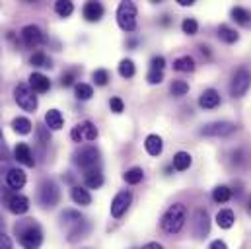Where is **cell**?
Wrapping results in <instances>:
<instances>
[{"label": "cell", "mask_w": 251, "mask_h": 249, "mask_svg": "<svg viewBox=\"0 0 251 249\" xmlns=\"http://www.w3.org/2000/svg\"><path fill=\"white\" fill-rule=\"evenodd\" d=\"M185 220H187V208H185V204L176 202L162 216V230L166 234H170V236H176V234H179L183 230Z\"/></svg>", "instance_id": "6da1fadb"}, {"label": "cell", "mask_w": 251, "mask_h": 249, "mask_svg": "<svg viewBox=\"0 0 251 249\" xmlns=\"http://www.w3.org/2000/svg\"><path fill=\"white\" fill-rule=\"evenodd\" d=\"M14 100L16 103L24 109V111H29L33 113L37 109V96H33V90L29 88V84H18L14 88Z\"/></svg>", "instance_id": "7a4b0ae2"}, {"label": "cell", "mask_w": 251, "mask_h": 249, "mask_svg": "<svg viewBox=\"0 0 251 249\" xmlns=\"http://www.w3.org/2000/svg\"><path fill=\"white\" fill-rule=\"evenodd\" d=\"M117 24L123 31H134L136 29V6L134 2H121L117 8Z\"/></svg>", "instance_id": "3957f363"}, {"label": "cell", "mask_w": 251, "mask_h": 249, "mask_svg": "<svg viewBox=\"0 0 251 249\" xmlns=\"http://www.w3.org/2000/svg\"><path fill=\"white\" fill-rule=\"evenodd\" d=\"M251 88V72L248 68H240L230 82V94L232 98H244Z\"/></svg>", "instance_id": "277c9868"}, {"label": "cell", "mask_w": 251, "mask_h": 249, "mask_svg": "<svg viewBox=\"0 0 251 249\" xmlns=\"http://www.w3.org/2000/svg\"><path fill=\"white\" fill-rule=\"evenodd\" d=\"M74 162H76L86 174H88V172H94V170H98V164H100V150L94 148V146H86V148H82V150L76 154Z\"/></svg>", "instance_id": "5b68a950"}, {"label": "cell", "mask_w": 251, "mask_h": 249, "mask_svg": "<svg viewBox=\"0 0 251 249\" xmlns=\"http://www.w3.org/2000/svg\"><path fill=\"white\" fill-rule=\"evenodd\" d=\"M20 244L25 249H37L43 244V232L37 224H27L24 230H20Z\"/></svg>", "instance_id": "8992f818"}, {"label": "cell", "mask_w": 251, "mask_h": 249, "mask_svg": "<svg viewBox=\"0 0 251 249\" xmlns=\"http://www.w3.org/2000/svg\"><path fill=\"white\" fill-rule=\"evenodd\" d=\"M238 130V124L230 123V121H214V123L204 124L201 128V134L202 136H216V138H224V136H230L232 132Z\"/></svg>", "instance_id": "52a82bcc"}, {"label": "cell", "mask_w": 251, "mask_h": 249, "mask_svg": "<svg viewBox=\"0 0 251 249\" xmlns=\"http://www.w3.org/2000/svg\"><path fill=\"white\" fill-rule=\"evenodd\" d=\"M39 200L45 208H53L59 202V187L55 185V181H43L39 189Z\"/></svg>", "instance_id": "ba28073f"}, {"label": "cell", "mask_w": 251, "mask_h": 249, "mask_svg": "<svg viewBox=\"0 0 251 249\" xmlns=\"http://www.w3.org/2000/svg\"><path fill=\"white\" fill-rule=\"evenodd\" d=\"M130 202H132V193L130 191H119L111 200V216L113 218H121L128 210Z\"/></svg>", "instance_id": "9c48e42d"}, {"label": "cell", "mask_w": 251, "mask_h": 249, "mask_svg": "<svg viewBox=\"0 0 251 249\" xmlns=\"http://www.w3.org/2000/svg\"><path fill=\"white\" fill-rule=\"evenodd\" d=\"M22 39H24V43L27 45V47H39L41 43H43V31L37 27V25H25L24 29H22Z\"/></svg>", "instance_id": "30bf717a"}, {"label": "cell", "mask_w": 251, "mask_h": 249, "mask_svg": "<svg viewBox=\"0 0 251 249\" xmlns=\"http://www.w3.org/2000/svg\"><path fill=\"white\" fill-rule=\"evenodd\" d=\"M6 204H8L10 212H14V214H25L29 210V199L20 195V193L8 195L6 197Z\"/></svg>", "instance_id": "8fae6325"}, {"label": "cell", "mask_w": 251, "mask_h": 249, "mask_svg": "<svg viewBox=\"0 0 251 249\" xmlns=\"http://www.w3.org/2000/svg\"><path fill=\"white\" fill-rule=\"evenodd\" d=\"M210 230V220H208V214L206 210H197L195 212V220H193V232L197 238H206Z\"/></svg>", "instance_id": "7c38bea8"}, {"label": "cell", "mask_w": 251, "mask_h": 249, "mask_svg": "<svg viewBox=\"0 0 251 249\" xmlns=\"http://www.w3.org/2000/svg\"><path fill=\"white\" fill-rule=\"evenodd\" d=\"M14 158H16L22 166H25V168H33V166H35V158H33V154H31V148H29L25 142H20V144L14 148Z\"/></svg>", "instance_id": "4fadbf2b"}, {"label": "cell", "mask_w": 251, "mask_h": 249, "mask_svg": "<svg viewBox=\"0 0 251 249\" xmlns=\"http://www.w3.org/2000/svg\"><path fill=\"white\" fill-rule=\"evenodd\" d=\"M199 105H201L202 109H216V107L220 105V94H218L214 88L204 90V92L201 94V98H199Z\"/></svg>", "instance_id": "5bb4252c"}, {"label": "cell", "mask_w": 251, "mask_h": 249, "mask_svg": "<svg viewBox=\"0 0 251 249\" xmlns=\"http://www.w3.org/2000/svg\"><path fill=\"white\" fill-rule=\"evenodd\" d=\"M29 88L33 92H37V94H45V92L51 90V80L41 72H33L29 76Z\"/></svg>", "instance_id": "9a60e30c"}, {"label": "cell", "mask_w": 251, "mask_h": 249, "mask_svg": "<svg viewBox=\"0 0 251 249\" xmlns=\"http://www.w3.org/2000/svg\"><path fill=\"white\" fill-rule=\"evenodd\" d=\"M25 181H27V177H25V172L24 170H18V168L8 170V174H6V185L10 187V189H22V187L25 185Z\"/></svg>", "instance_id": "2e32d148"}, {"label": "cell", "mask_w": 251, "mask_h": 249, "mask_svg": "<svg viewBox=\"0 0 251 249\" xmlns=\"http://www.w3.org/2000/svg\"><path fill=\"white\" fill-rule=\"evenodd\" d=\"M84 18L88 22H100L103 18V6L100 2H86V6H84Z\"/></svg>", "instance_id": "e0dca14e"}, {"label": "cell", "mask_w": 251, "mask_h": 249, "mask_svg": "<svg viewBox=\"0 0 251 249\" xmlns=\"http://www.w3.org/2000/svg\"><path fill=\"white\" fill-rule=\"evenodd\" d=\"M230 16L236 24L244 25V27H251V12L248 8H242V6H234L230 10Z\"/></svg>", "instance_id": "ac0fdd59"}, {"label": "cell", "mask_w": 251, "mask_h": 249, "mask_svg": "<svg viewBox=\"0 0 251 249\" xmlns=\"http://www.w3.org/2000/svg\"><path fill=\"white\" fill-rule=\"evenodd\" d=\"M216 224H218L222 230H230V228L236 224V214H234V210H230V208L218 210V214H216Z\"/></svg>", "instance_id": "d6986e66"}, {"label": "cell", "mask_w": 251, "mask_h": 249, "mask_svg": "<svg viewBox=\"0 0 251 249\" xmlns=\"http://www.w3.org/2000/svg\"><path fill=\"white\" fill-rule=\"evenodd\" d=\"M144 148L150 156H160L162 150H164V142L158 134H148L146 136V142H144Z\"/></svg>", "instance_id": "ffe728a7"}, {"label": "cell", "mask_w": 251, "mask_h": 249, "mask_svg": "<svg viewBox=\"0 0 251 249\" xmlns=\"http://www.w3.org/2000/svg\"><path fill=\"white\" fill-rule=\"evenodd\" d=\"M70 197H72V200H74L76 204H82V206H88V204L92 202V195L88 193V189H84V187H80V185L72 187Z\"/></svg>", "instance_id": "44dd1931"}, {"label": "cell", "mask_w": 251, "mask_h": 249, "mask_svg": "<svg viewBox=\"0 0 251 249\" xmlns=\"http://www.w3.org/2000/svg\"><path fill=\"white\" fill-rule=\"evenodd\" d=\"M45 124H47L49 128H53V130H61L64 124V119H63V115H61V111H59V109H49V111L45 113Z\"/></svg>", "instance_id": "7402d4cb"}, {"label": "cell", "mask_w": 251, "mask_h": 249, "mask_svg": "<svg viewBox=\"0 0 251 249\" xmlns=\"http://www.w3.org/2000/svg\"><path fill=\"white\" fill-rule=\"evenodd\" d=\"M191 164H193V158H191L189 152H177V154L174 156V162H172L174 170H177V172H185V170H189Z\"/></svg>", "instance_id": "603a6c76"}, {"label": "cell", "mask_w": 251, "mask_h": 249, "mask_svg": "<svg viewBox=\"0 0 251 249\" xmlns=\"http://www.w3.org/2000/svg\"><path fill=\"white\" fill-rule=\"evenodd\" d=\"M218 37H220V41L232 45V43H236L240 39V33L234 27H230V25H220L218 27Z\"/></svg>", "instance_id": "cb8c5ba5"}, {"label": "cell", "mask_w": 251, "mask_h": 249, "mask_svg": "<svg viewBox=\"0 0 251 249\" xmlns=\"http://www.w3.org/2000/svg\"><path fill=\"white\" fill-rule=\"evenodd\" d=\"M84 183H86L88 189H100V187L103 185V175H101V172H100V170H94V172L84 174Z\"/></svg>", "instance_id": "d4e9b609"}, {"label": "cell", "mask_w": 251, "mask_h": 249, "mask_svg": "<svg viewBox=\"0 0 251 249\" xmlns=\"http://www.w3.org/2000/svg\"><path fill=\"white\" fill-rule=\"evenodd\" d=\"M232 199V189L228 185H218L214 187V191H212V200L214 202H228Z\"/></svg>", "instance_id": "484cf974"}, {"label": "cell", "mask_w": 251, "mask_h": 249, "mask_svg": "<svg viewBox=\"0 0 251 249\" xmlns=\"http://www.w3.org/2000/svg\"><path fill=\"white\" fill-rule=\"evenodd\" d=\"M174 70H177V72H193L195 70V61H193V57H179V59H176L174 61Z\"/></svg>", "instance_id": "4316f807"}, {"label": "cell", "mask_w": 251, "mask_h": 249, "mask_svg": "<svg viewBox=\"0 0 251 249\" xmlns=\"http://www.w3.org/2000/svg\"><path fill=\"white\" fill-rule=\"evenodd\" d=\"M78 126H80V130H82V138H84V140L92 142V140L98 138V128H96V124L92 123V121H84V123H80Z\"/></svg>", "instance_id": "83f0119b"}, {"label": "cell", "mask_w": 251, "mask_h": 249, "mask_svg": "<svg viewBox=\"0 0 251 249\" xmlns=\"http://www.w3.org/2000/svg\"><path fill=\"white\" fill-rule=\"evenodd\" d=\"M123 179L128 185H136V183H140L144 179V172H142V168H130L128 172H125Z\"/></svg>", "instance_id": "f1b7e54d"}, {"label": "cell", "mask_w": 251, "mask_h": 249, "mask_svg": "<svg viewBox=\"0 0 251 249\" xmlns=\"http://www.w3.org/2000/svg\"><path fill=\"white\" fill-rule=\"evenodd\" d=\"M12 126H14V130L18 134H29L31 132V121L25 119V117H16L12 121Z\"/></svg>", "instance_id": "f546056e"}, {"label": "cell", "mask_w": 251, "mask_h": 249, "mask_svg": "<svg viewBox=\"0 0 251 249\" xmlns=\"http://www.w3.org/2000/svg\"><path fill=\"white\" fill-rule=\"evenodd\" d=\"M74 94H76V98L78 100H82V101H86V100H90L92 96H94V88L90 86V84H76L74 86Z\"/></svg>", "instance_id": "4dcf8cb0"}, {"label": "cell", "mask_w": 251, "mask_h": 249, "mask_svg": "<svg viewBox=\"0 0 251 249\" xmlns=\"http://www.w3.org/2000/svg\"><path fill=\"white\" fill-rule=\"evenodd\" d=\"M55 12H57L61 18H68V16L74 12V4L68 2V0H59V2L55 4Z\"/></svg>", "instance_id": "1f68e13d"}, {"label": "cell", "mask_w": 251, "mask_h": 249, "mask_svg": "<svg viewBox=\"0 0 251 249\" xmlns=\"http://www.w3.org/2000/svg\"><path fill=\"white\" fill-rule=\"evenodd\" d=\"M134 72H136V68H134V62L130 61V59H123V61L119 62V74L123 78H132Z\"/></svg>", "instance_id": "d6a6232c"}, {"label": "cell", "mask_w": 251, "mask_h": 249, "mask_svg": "<svg viewBox=\"0 0 251 249\" xmlns=\"http://www.w3.org/2000/svg\"><path fill=\"white\" fill-rule=\"evenodd\" d=\"M29 62H31L33 66H39V68H47V66H51L49 57H47L45 53H41V51L33 53V55H31V59H29Z\"/></svg>", "instance_id": "836d02e7"}, {"label": "cell", "mask_w": 251, "mask_h": 249, "mask_svg": "<svg viewBox=\"0 0 251 249\" xmlns=\"http://www.w3.org/2000/svg\"><path fill=\"white\" fill-rule=\"evenodd\" d=\"M189 92V84L185 80H174L172 82V94L176 96V98H181V96H185Z\"/></svg>", "instance_id": "e575fe53"}, {"label": "cell", "mask_w": 251, "mask_h": 249, "mask_svg": "<svg viewBox=\"0 0 251 249\" xmlns=\"http://www.w3.org/2000/svg\"><path fill=\"white\" fill-rule=\"evenodd\" d=\"M92 78H94V82H96L98 86H107V82H109V72H107L105 68H100V70H94Z\"/></svg>", "instance_id": "d590c367"}, {"label": "cell", "mask_w": 251, "mask_h": 249, "mask_svg": "<svg viewBox=\"0 0 251 249\" xmlns=\"http://www.w3.org/2000/svg\"><path fill=\"white\" fill-rule=\"evenodd\" d=\"M181 29H183V33H187V35H195V33L199 31V24H197V20H193V18H185L183 24H181Z\"/></svg>", "instance_id": "8d00e7d4"}, {"label": "cell", "mask_w": 251, "mask_h": 249, "mask_svg": "<svg viewBox=\"0 0 251 249\" xmlns=\"http://www.w3.org/2000/svg\"><path fill=\"white\" fill-rule=\"evenodd\" d=\"M148 84H162L164 80V70H150L148 76H146Z\"/></svg>", "instance_id": "74e56055"}, {"label": "cell", "mask_w": 251, "mask_h": 249, "mask_svg": "<svg viewBox=\"0 0 251 249\" xmlns=\"http://www.w3.org/2000/svg\"><path fill=\"white\" fill-rule=\"evenodd\" d=\"M109 107H111L113 113H123L125 111V103H123L121 98H111L109 100Z\"/></svg>", "instance_id": "f35d334b"}, {"label": "cell", "mask_w": 251, "mask_h": 249, "mask_svg": "<svg viewBox=\"0 0 251 249\" xmlns=\"http://www.w3.org/2000/svg\"><path fill=\"white\" fill-rule=\"evenodd\" d=\"M164 66H166V59L164 57H154L150 61V70H164Z\"/></svg>", "instance_id": "ab89813d"}, {"label": "cell", "mask_w": 251, "mask_h": 249, "mask_svg": "<svg viewBox=\"0 0 251 249\" xmlns=\"http://www.w3.org/2000/svg\"><path fill=\"white\" fill-rule=\"evenodd\" d=\"M0 249H14L12 248V240L6 234H0Z\"/></svg>", "instance_id": "60d3db41"}, {"label": "cell", "mask_w": 251, "mask_h": 249, "mask_svg": "<svg viewBox=\"0 0 251 249\" xmlns=\"http://www.w3.org/2000/svg\"><path fill=\"white\" fill-rule=\"evenodd\" d=\"M70 138H72L74 142H82V140H84V138H82V130H80V126H78V124L72 128V132H70Z\"/></svg>", "instance_id": "b9f144b4"}, {"label": "cell", "mask_w": 251, "mask_h": 249, "mask_svg": "<svg viewBox=\"0 0 251 249\" xmlns=\"http://www.w3.org/2000/svg\"><path fill=\"white\" fill-rule=\"evenodd\" d=\"M61 84H63L64 88H66V86H72V84H74V72H66V74H63Z\"/></svg>", "instance_id": "7bdbcfd3"}, {"label": "cell", "mask_w": 251, "mask_h": 249, "mask_svg": "<svg viewBox=\"0 0 251 249\" xmlns=\"http://www.w3.org/2000/svg\"><path fill=\"white\" fill-rule=\"evenodd\" d=\"M208 249H228V246H226V242H222V240H214V242L208 246Z\"/></svg>", "instance_id": "ee69618b"}, {"label": "cell", "mask_w": 251, "mask_h": 249, "mask_svg": "<svg viewBox=\"0 0 251 249\" xmlns=\"http://www.w3.org/2000/svg\"><path fill=\"white\" fill-rule=\"evenodd\" d=\"M142 249H164V246H162V244H158V242H150V244L142 246Z\"/></svg>", "instance_id": "f6af8a7d"}, {"label": "cell", "mask_w": 251, "mask_h": 249, "mask_svg": "<svg viewBox=\"0 0 251 249\" xmlns=\"http://www.w3.org/2000/svg\"><path fill=\"white\" fill-rule=\"evenodd\" d=\"M177 4H179V6H193L195 0H177Z\"/></svg>", "instance_id": "bcb514c9"}, {"label": "cell", "mask_w": 251, "mask_h": 249, "mask_svg": "<svg viewBox=\"0 0 251 249\" xmlns=\"http://www.w3.org/2000/svg\"><path fill=\"white\" fill-rule=\"evenodd\" d=\"M201 53H202V55H206V57H208V55H210V51H208V47H204V45H202V47H201Z\"/></svg>", "instance_id": "7dc6e473"}, {"label": "cell", "mask_w": 251, "mask_h": 249, "mask_svg": "<svg viewBox=\"0 0 251 249\" xmlns=\"http://www.w3.org/2000/svg\"><path fill=\"white\" fill-rule=\"evenodd\" d=\"M0 140H2V130H0Z\"/></svg>", "instance_id": "c3c4849f"}, {"label": "cell", "mask_w": 251, "mask_h": 249, "mask_svg": "<svg viewBox=\"0 0 251 249\" xmlns=\"http://www.w3.org/2000/svg\"><path fill=\"white\" fill-rule=\"evenodd\" d=\"M250 210H251V199H250Z\"/></svg>", "instance_id": "681fc988"}, {"label": "cell", "mask_w": 251, "mask_h": 249, "mask_svg": "<svg viewBox=\"0 0 251 249\" xmlns=\"http://www.w3.org/2000/svg\"><path fill=\"white\" fill-rule=\"evenodd\" d=\"M0 224H2V220H0Z\"/></svg>", "instance_id": "f907efd6"}]
</instances>
